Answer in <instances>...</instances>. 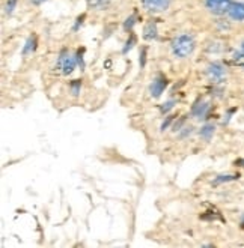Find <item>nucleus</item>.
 I'll use <instances>...</instances> for the list:
<instances>
[{
    "label": "nucleus",
    "mask_w": 244,
    "mask_h": 248,
    "mask_svg": "<svg viewBox=\"0 0 244 248\" xmlns=\"http://www.w3.org/2000/svg\"><path fill=\"white\" fill-rule=\"evenodd\" d=\"M214 134V125H205L202 126V129H200V137H204L205 140H210Z\"/></svg>",
    "instance_id": "12"
},
{
    "label": "nucleus",
    "mask_w": 244,
    "mask_h": 248,
    "mask_svg": "<svg viewBox=\"0 0 244 248\" xmlns=\"http://www.w3.org/2000/svg\"><path fill=\"white\" fill-rule=\"evenodd\" d=\"M208 108H210L208 103L196 104V106L193 107V116H195L196 119H204V118H205V114H207V111H208Z\"/></svg>",
    "instance_id": "9"
},
{
    "label": "nucleus",
    "mask_w": 244,
    "mask_h": 248,
    "mask_svg": "<svg viewBox=\"0 0 244 248\" xmlns=\"http://www.w3.org/2000/svg\"><path fill=\"white\" fill-rule=\"evenodd\" d=\"M238 179V174H222V176H217L216 181H214V185L222 184V182H229V181H234Z\"/></svg>",
    "instance_id": "13"
},
{
    "label": "nucleus",
    "mask_w": 244,
    "mask_h": 248,
    "mask_svg": "<svg viewBox=\"0 0 244 248\" xmlns=\"http://www.w3.org/2000/svg\"><path fill=\"white\" fill-rule=\"evenodd\" d=\"M167 87V78L164 76H157L151 86H149V92H151V96L152 98H160L162 93L164 92V89Z\"/></svg>",
    "instance_id": "6"
},
{
    "label": "nucleus",
    "mask_w": 244,
    "mask_h": 248,
    "mask_svg": "<svg viewBox=\"0 0 244 248\" xmlns=\"http://www.w3.org/2000/svg\"><path fill=\"white\" fill-rule=\"evenodd\" d=\"M232 63H234L235 66H240V68L244 69V42L241 44L240 50L235 51V53L232 54Z\"/></svg>",
    "instance_id": "10"
},
{
    "label": "nucleus",
    "mask_w": 244,
    "mask_h": 248,
    "mask_svg": "<svg viewBox=\"0 0 244 248\" xmlns=\"http://www.w3.org/2000/svg\"><path fill=\"white\" fill-rule=\"evenodd\" d=\"M31 2H32L33 5H41L42 2H46V0H31Z\"/></svg>",
    "instance_id": "21"
},
{
    "label": "nucleus",
    "mask_w": 244,
    "mask_h": 248,
    "mask_svg": "<svg viewBox=\"0 0 244 248\" xmlns=\"http://www.w3.org/2000/svg\"><path fill=\"white\" fill-rule=\"evenodd\" d=\"M88 2H89V5H92L94 8H97L99 3H103L104 2V0H88Z\"/></svg>",
    "instance_id": "20"
},
{
    "label": "nucleus",
    "mask_w": 244,
    "mask_h": 248,
    "mask_svg": "<svg viewBox=\"0 0 244 248\" xmlns=\"http://www.w3.org/2000/svg\"><path fill=\"white\" fill-rule=\"evenodd\" d=\"M174 104H175V101H167L166 104H163V107H162V111H163V113H167L170 108H174Z\"/></svg>",
    "instance_id": "19"
},
{
    "label": "nucleus",
    "mask_w": 244,
    "mask_h": 248,
    "mask_svg": "<svg viewBox=\"0 0 244 248\" xmlns=\"http://www.w3.org/2000/svg\"><path fill=\"white\" fill-rule=\"evenodd\" d=\"M228 17L234 21H244V3L232 2L228 9Z\"/></svg>",
    "instance_id": "7"
},
{
    "label": "nucleus",
    "mask_w": 244,
    "mask_h": 248,
    "mask_svg": "<svg viewBox=\"0 0 244 248\" xmlns=\"http://www.w3.org/2000/svg\"><path fill=\"white\" fill-rule=\"evenodd\" d=\"M69 87H71V92H73V95L77 96V95L80 93L81 81H80V80H73V81H71V84H69Z\"/></svg>",
    "instance_id": "14"
},
{
    "label": "nucleus",
    "mask_w": 244,
    "mask_h": 248,
    "mask_svg": "<svg viewBox=\"0 0 244 248\" xmlns=\"http://www.w3.org/2000/svg\"><path fill=\"white\" fill-rule=\"evenodd\" d=\"M196 47L195 38L189 33H184L177 36L174 41H172V53H174L179 59H184V57H189Z\"/></svg>",
    "instance_id": "1"
},
{
    "label": "nucleus",
    "mask_w": 244,
    "mask_h": 248,
    "mask_svg": "<svg viewBox=\"0 0 244 248\" xmlns=\"http://www.w3.org/2000/svg\"><path fill=\"white\" fill-rule=\"evenodd\" d=\"M76 65H77V57H74L68 50H62L59 54V59H57V68L61 69L62 74L69 76L76 69Z\"/></svg>",
    "instance_id": "2"
},
{
    "label": "nucleus",
    "mask_w": 244,
    "mask_h": 248,
    "mask_svg": "<svg viewBox=\"0 0 244 248\" xmlns=\"http://www.w3.org/2000/svg\"><path fill=\"white\" fill-rule=\"evenodd\" d=\"M136 44V36L131 33L130 35V39H128L127 42H125V47H124V53H127V51H130L131 48H133V46Z\"/></svg>",
    "instance_id": "15"
},
{
    "label": "nucleus",
    "mask_w": 244,
    "mask_h": 248,
    "mask_svg": "<svg viewBox=\"0 0 244 248\" xmlns=\"http://www.w3.org/2000/svg\"><path fill=\"white\" fill-rule=\"evenodd\" d=\"M35 48H36V39H35V36H31V38L27 39L26 46H24V48H23V54H27V53H31V51H35Z\"/></svg>",
    "instance_id": "11"
},
{
    "label": "nucleus",
    "mask_w": 244,
    "mask_h": 248,
    "mask_svg": "<svg viewBox=\"0 0 244 248\" xmlns=\"http://www.w3.org/2000/svg\"><path fill=\"white\" fill-rule=\"evenodd\" d=\"M139 63H140V66H142V68L145 66V63H146V47H143V48H142V54H140Z\"/></svg>",
    "instance_id": "17"
},
{
    "label": "nucleus",
    "mask_w": 244,
    "mask_h": 248,
    "mask_svg": "<svg viewBox=\"0 0 244 248\" xmlns=\"http://www.w3.org/2000/svg\"><path fill=\"white\" fill-rule=\"evenodd\" d=\"M16 5H17V0H8L6 2V12L11 14L14 9H16Z\"/></svg>",
    "instance_id": "18"
},
{
    "label": "nucleus",
    "mask_w": 244,
    "mask_h": 248,
    "mask_svg": "<svg viewBox=\"0 0 244 248\" xmlns=\"http://www.w3.org/2000/svg\"><path fill=\"white\" fill-rule=\"evenodd\" d=\"M143 8L152 14L164 12L170 6V0H142Z\"/></svg>",
    "instance_id": "5"
},
{
    "label": "nucleus",
    "mask_w": 244,
    "mask_h": 248,
    "mask_svg": "<svg viewBox=\"0 0 244 248\" xmlns=\"http://www.w3.org/2000/svg\"><path fill=\"white\" fill-rule=\"evenodd\" d=\"M136 17L134 16H131L130 18H127L125 20V24H124V27H125V31H131V29H133V26L136 24Z\"/></svg>",
    "instance_id": "16"
},
{
    "label": "nucleus",
    "mask_w": 244,
    "mask_h": 248,
    "mask_svg": "<svg viewBox=\"0 0 244 248\" xmlns=\"http://www.w3.org/2000/svg\"><path fill=\"white\" fill-rule=\"evenodd\" d=\"M157 26H155V23H146L145 24V27H143V38L145 39H148V41H151V39H155L157 38Z\"/></svg>",
    "instance_id": "8"
},
{
    "label": "nucleus",
    "mask_w": 244,
    "mask_h": 248,
    "mask_svg": "<svg viewBox=\"0 0 244 248\" xmlns=\"http://www.w3.org/2000/svg\"><path fill=\"white\" fill-rule=\"evenodd\" d=\"M231 3V0H205L207 9L211 14H214V16H225V14H228Z\"/></svg>",
    "instance_id": "4"
},
{
    "label": "nucleus",
    "mask_w": 244,
    "mask_h": 248,
    "mask_svg": "<svg viewBox=\"0 0 244 248\" xmlns=\"http://www.w3.org/2000/svg\"><path fill=\"white\" fill-rule=\"evenodd\" d=\"M207 77L211 83H222L226 80V68L219 62L210 63L207 66Z\"/></svg>",
    "instance_id": "3"
}]
</instances>
